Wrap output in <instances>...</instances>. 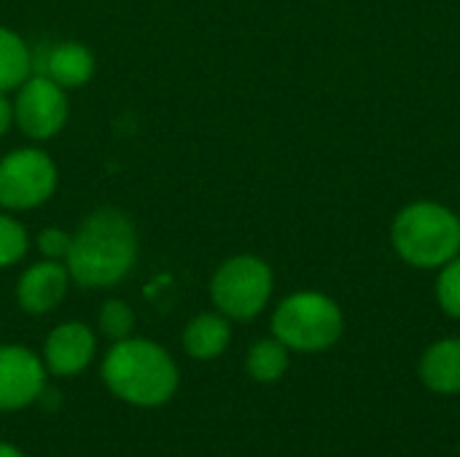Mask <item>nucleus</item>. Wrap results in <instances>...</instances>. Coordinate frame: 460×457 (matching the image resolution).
Masks as SVG:
<instances>
[{"label":"nucleus","instance_id":"20","mask_svg":"<svg viewBox=\"0 0 460 457\" xmlns=\"http://www.w3.org/2000/svg\"><path fill=\"white\" fill-rule=\"evenodd\" d=\"M11 124H13V105L5 100V92H0V137L8 132Z\"/></svg>","mask_w":460,"mask_h":457},{"label":"nucleus","instance_id":"12","mask_svg":"<svg viewBox=\"0 0 460 457\" xmlns=\"http://www.w3.org/2000/svg\"><path fill=\"white\" fill-rule=\"evenodd\" d=\"M420 380L439 396L460 393V337L434 342L420 358Z\"/></svg>","mask_w":460,"mask_h":457},{"label":"nucleus","instance_id":"8","mask_svg":"<svg viewBox=\"0 0 460 457\" xmlns=\"http://www.w3.org/2000/svg\"><path fill=\"white\" fill-rule=\"evenodd\" d=\"M46 388L43 361L22 345H0V412H16L40 399Z\"/></svg>","mask_w":460,"mask_h":457},{"label":"nucleus","instance_id":"1","mask_svg":"<svg viewBox=\"0 0 460 457\" xmlns=\"http://www.w3.org/2000/svg\"><path fill=\"white\" fill-rule=\"evenodd\" d=\"M137 261L135 224L113 207L92 213L70 240L65 267L84 288H111L121 283Z\"/></svg>","mask_w":460,"mask_h":457},{"label":"nucleus","instance_id":"17","mask_svg":"<svg viewBox=\"0 0 460 457\" xmlns=\"http://www.w3.org/2000/svg\"><path fill=\"white\" fill-rule=\"evenodd\" d=\"M27 248V229L11 215H0V267H13L16 261H22Z\"/></svg>","mask_w":460,"mask_h":457},{"label":"nucleus","instance_id":"3","mask_svg":"<svg viewBox=\"0 0 460 457\" xmlns=\"http://www.w3.org/2000/svg\"><path fill=\"white\" fill-rule=\"evenodd\" d=\"M391 242L410 267L442 269L460 253V218L437 202L407 205L394 218Z\"/></svg>","mask_w":460,"mask_h":457},{"label":"nucleus","instance_id":"10","mask_svg":"<svg viewBox=\"0 0 460 457\" xmlns=\"http://www.w3.org/2000/svg\"><path fill=\"white\" fill-rule=\"evenodd\" d=\"M70 272L59 261H38L32 264L16 286V302L30 315H46L62 304L67 296Z\"/></svg>","mask_w":460,"mask_h":457},{"label":"nucleus","instance_id":"2","mask_svg":"<svg viewBox=\"0 0 460 457\" xmlns=\"http://www.w3.org/2000/svg\"><path fill=\"white\" fill-rule=\"evenodd\" d=\"M100 374L116 399L143 409L167 404L178 391V366L172 356L148 339L127 337L113 342L102 358Z\"/></svg>","mask_w":460,"mask_h":457},{"label":"nucleus","instance_id":"14","mask_svg":"<svg viewBox=\"0 0 460 457\" xmlns=\"http://www.w3.org/2000/svg\"><path fill=\"white\" fill-rule=\"evenodd\" d=\"M32 75V54L27 43L8 27H0V92L19 89Z\"/></svg>","mask_w":460,"mask_h":457},{"label":"nucleus","instance_id":"19","mask_svg":"<svg viewBox=\"0 0 460 457\" xmlns=\"http://www.w3.org/2000/svg\"><path fill=\"white\" fill-rule=\"evenodd\" d=\"M70 240H73V234H67V232L51 226V229H43V232L38 234V250H40L46 259L59 261V259H67Z\"/></svg>","mask_w":460,"mask_h":457},{"label":"nucleus","instance_id":"16","mask_svg":"<svg viewBox=\"0 0 460 457\" xmlns=\"http://www.w3.org/2000/svg\"><path fill=\"white\" fill-rule=\"evenodd\" d=\"M100 331L108 339H113V342H121V339L132 337V331H135V312L121 299L105 302L102 310H100Z\"/></svg>","mask_w":460,"mask_h":457},{"label":"nucleus","instance_id":"21","mask_svg":"<svg viewBox=\"0 0 460 457\" xmlns=\"http://www.w3.org/2000/svg\"><path fill=\"white\" fill-rule=\"evenodd\" d=\"M0 457H24L13 444H8V442H0Z\"/></svg>","mask_w":460,"mask_h":457},{"label":"nucleus","instance_id":"4","mask_svg":"<svg viewBox=\"0 0 460 457\" xmlns=\"http://www.w3.org/2000/svg\"><path fill=\"white\" fill-rule=\"evenodd\" d=\"M345 318L340 304L318 291L286 296L272 315V337L296 353H323L342 337Z\"/></svg>","mask_w":460,"mask_h":457},{"label":"nucleus","instance_id":"15","mask_svg":"<svg viewBox=\"0 0 460 457\" xmlns=\"http://www.w3.org/2000/svg\"><path fill=\"white\" fill-rule=\"evenodd\" d=\"M245 369L256 382H278L288 372V347L280 339H259L245 358Z\"/></svg>","mask_w":460,"mask_h":457},{"label":"nucleus","instance_id":"13","mask_svg":"<svg viewBox=\"0 0 460 457\" xmlns=\"http://www.w3.org/2000/svg\"><path fill=\"white\" fill-rule=\"evenodd\" d=\"M232 342V326L226 315L205 312L189 321L183 331V350L197 361H213L218 358Z\"/></svg>","mask_w":460,"mask_h":457},{"label":"nucleus","instance_id":"18","mask_svg":"<svg viewBox=\"0 0 460 457\" xmlns=\"http://www.w3.org/2000/svg\"><path fill=\"white\" fill-rule=\"evenodd\" d=\"M437 302L450 318L460 321V253L442 267L437 277Z\"/></svg>","mask_w":460,"mask_h":457},{"label":"nucleus","instance_id":"9","mask_svg":"<svg viewBox=\"0 0 460 457\" xmlns=\"http://www.w3.org/2000/svg\"><path fill=\"white\" fill-rule=\"evenodd\" d=\"M94 353H97V339L89 331V326L78 321L59 323L46 339L43 366L57 377H73L92 364Z\"/></svg>","mask_w":460,"mask_h":457},{"label":"nucleus","instance_id":"6","mask_svg":"<svg viewBox=\"0 0 460 457\" xmlns=\"http://www.w3.org/2000/svg\"><path fill=\"white\" fill-rule=\"evenodd\" d=\"M57 167L38 148H19L0 159V207L32 210L51 199Z\"/></svg>","mask_w":460,"mask_h":457},{"label":"nucleus","instance_id":"7","mask_svg":"<svg viewBox=\"0 0 460 457\" xmlns=\"http://www.w3.org/2000/svg\"><path fill=\"white\" fill-rule=\"evenodd\" d=\"M13 121L19 129L32 140L54 137L67 121V97L59 83L49 75H30L16 94L13 102Z\"/></svg>","mask_w":460,"mask_h":457},{"label":"nucleus","instance_id":"5","mask_svg":"<svg viewBox=\"0 0 460 457\" xmlns=\"http://www.w3.org/2000/svg\"><path fill=\"white\" fill-rule=\"evenodd\" d=\"M272 269L259 256H232L226 259L213 280L210 299L221 315L232 321H253L272 296Z\"/></svg>","mask_w":460,"mask_h":457},{"label":"nucleus","instance_id":"11","mask_svg":"<svg viewBox=\"0 0 460 457\" xmlns=\"http://www.w3.org/2000/svg\"><path fill=\"white\" fill-rule=\"evenodd\" d=\"M38 73L49 75L62 89H75L94 75V57L84 43L65 40L43 54V65L38 67Z\"/></svg>","mask_w":460,"mask_h":457}]
</instances>
